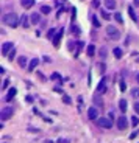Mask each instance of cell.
<instances>
[{
	"instance_id": "7402d4cb",
	"label": "cell",
	"mask_w": 139,
	"mask_h": 143,
	"mask_svg": "<svg viewBox=\"0 0 139 143\" xmlns=\"http://www.w3.org/2000/svg\"><path fill=\"white\" fill-rule=\"evenodd\" d=\"M55 33H58V31H56L55 28H50V30H49V33H47V37H49V39H53V37L56 36Z\"/></svg>"
},
{
	"instance_id": "ba28073f",
	"label": "cell",
	"mask_w": 139,
	"mask_h": 143,
	"mask_svg": "<svg viewBox=\"0 0 139 143\" xmlns=\"http://www.w3.org/2000/svg\"><path fill=\"white\" fill-rule=\"evenodd\" d=\"M41 14H39V13H33L31 16H30V22H31V25H38L39 22H41Z\"/></svg>"
},
{
	"instance_id": "484cf974",
	"label": "cell",
	"mask_w": 139,
	"mask_h": 143,
	"mask_svg": "<svg viewBox=\"0 0 139 143\" xmlns=\"http://www.w3.org/2000/svg\"><path fill=\"white\" fill-rule=\"evenodd\" d=\"M92 24H94V27H97V28L100 27V22H98V19H97L95 16H92Z\"/></svg>"
},
{
	"instance_id": "ffe728a7",
	"label": "cell",
	"mask_w": 139,
	"mask_h": 143,
	"mask_svg": "<svg viewBox=\"0 0 139 143\" xmlns=\"http://www.w3.org/2000/svg\"><path fill=\"white\" fill-rule=\"evenodd\" d=\"M94 103H95V106H103V101H102V98H98V95H95L94 96Z\"/></svg>"
},
{
	"instance_id": "8fae6325",
	"label": "cell",
	"mask_w": 139,
	"mask_h": 143,
	"mask_svg": "<svg viewBox=\"0 0 139 143\" xmlns=\"http://www.w3.org/2000/svg\"><path fill=\"white\" fill-rule=\"evenodd\" d=\"M21 25H22L24 28H28V27L31 25V22H30V17H28V16H25V14H24V16L21 17Z\"/></svg>"
},
{
	"instance_id": "2e32d148",
	"label": "cell",
	"mask_w": 139,
	"mask_h": 143,
	"mask_svg": "<svg viewBox=\"0 0 139 143\" xmlns=\"http://www.w3.org/2000/svg\"><path fill=\"white\" fill-rule=\"evenodd\" d=\"M105 6L108 9H114L116 8V2H114V0H105Z\"/></svg>"
},
{
	"instance_id": "d6986e66",
	"label": "cell",
	"mask_w": 139,
	"mask_h": 143,
	"mask_svg": "<svg viewBox=\"0 0 139 143\" xmlns=\"http://www.w3.org/2000/svg\"><path fill=\"white\" fill-rule=\"evenodd\" d=\"M128 14H130V17H131V19L134 20V22H137V17H136V13H134V9H133L131 6L128 8Z\"/></svg>"
},
{
	"instance_id": "d6a6232c",
	"label": "cell",
	"mask_w": 139,
	"mask_h": 143,
	"mask_svg": "<svg viewBox=\"0 0 139 143\" xmlns=\"http://www.w3.org/2000/svg\"><path fill=\"white\" fill-rule=\"evenodd\" d=\"M14 56H16V50H13V51L8 54V59H10V61H13V59H14Z\"/></svg>"
},
{
	"instance_id": "44dd1931",
	"label": "cell",
	"mask_w": 139,
	"mask_h": 143,
	"mask_svg": "<svg viewBox=\"0 0 139 143\" xmlns=\"http://www.w3.org/2000/svg\"><path fill=\"white\" fill-rule=\"evenodd\" d=\"M113 53H114V56H116L117 59H121V58H122V50H121V48H114Z\"/></svg>"
},
{
	"instance_id": "5bb4252c",
	"label": "cell",
	"mask_w": 139,
	"mask_h": 143,
	"mask_svg": "<svg viewBox=\"0 0 139 143\" xmlns=\"http://www.w3.org/2000/svg\"><path fill=\"white\" fill-rule=\"evenodd\" d=\"M16 93H17V90H16V89H14V87H11V89H10V92H8V95H6V98H5V100H6V101H11V100H13V98H14V96H16Z\"/></svg>"
},
{
	"instance_id": "30bf717a",
	"label": "cell",
	"mask_w": 139,
	"mask_h": 143,
	"mask_svg": "<svg viewBox=\"0 0 139 143\" xmlns=\"http://www.w3.org/2000/svg\"><path fill=\"white\" fill-rule=\"evenodd\" d=\"M97 92H98V93H105V92H106V78H103V79L100 81V84L97 86Z\"/></svg>"
},
{
	"instance_id": "e575fe53",
	"label": "cell",
	"mask_w": 139,
	"mask_h": 143,
	"mask_svg": "<svg viewBox=\"0 0 139 143\" xmlns=\"http://www.w3.org/2000/svg\"><path fill=\"white\" fill-rule=\"evenodd\" d=\"M52 79H61V76H59V73H53L52 76H50Z\"/></svg>"
},
{
	"instance_id": "9c48e42d",
	"label": "cell",
	"mask_w": 139,
	"mask_h": 143,
	"mask_svg": "<svg viewBox=\"0 0 139 143\" xmlns=\"http://www.w3.org/2000/svg\"><path fill=\"white\" fill-rule=\"evenodd\" d=\"M63 33H64V30L61 28V30H58V33H56V36L53 37V45L58 48L59 47V40H61V37H63Z\"/></svg>"
},
{
	"instance_id": "d590c367",
	"label": "cell",
	"mask_w": 139,
	"mask_h": 143,
	"mask_svg": "<svg viewBox=\"0 0 139 143\" xmlns=\"http://www.w3.org/2000/svg\"><path fill=\"white\" fill-rule=\"evenodd\" d=\"M125 89H127L125 83H124V81H121V90H122V92H125Z\"/></svg>"
},
{
	"instance_id": "cb8c5ba5",
	"label": "cell",
	"mask_w": 139,
	"mask_h": 143,
	"mask_svg": "<svg viewBox=\"0 0 139 143\" xmlns=\"http://www.w3.org/2000/svg\"><path fill=\"white\" fill-rule=\"evenodd\" d=\"M114 19L117 20L119 24H124V19H122V14H121V13H116V14H114Z\"/></svg>"
},
{
	"instance_id": "ab89813d",
	"label": "cell",
	"mask_w": 139,
	"mask_h": 143,
	"mask_svg": "<svg viewBox=\"0 0 139 143\" xmlns=\"http://www.w3.org/2000/svg\"><path fill=\"white\" fill-rule=\"evenodd\" d=\"M92 6H94V8L98 6V0H94V2H92Z\"/></svg>"
},
{
	"instance_id": "836d02e7",
	"label": "cell",
	"mask_w": 139,
	"mask_h": 143,
	"mask_svg": "<svg viewBox=\"0 0 139 143\" xmlns=\"http://www.w3.org/2000/svg\"><path fill=\"white\" fill-rule=\"evenodd\" d=\"M8 86H10V79H5V81H3V86H2V89L5 90V89H6Z\"/></svg>"
},
{
	"instance_id": "d4e9b609",
	"label": "cell",
	"mask_w": 139,
	"mask_h": 143,
	"mask_svg": "<svg viewBox=\"0 0 139 143\" xmlns=\"http://www.w3.org/2000/svg\"><path fill=\"white\" fill-rule=\"evenodd\" d=\"M131 95H133L134 98H139V87H134V89L131 90Z\"/></svg>"
},
{
	"instance_id": "ac0fdd59",
	"label": "cell",
	"mask_w": 139,
	"mask_h": 143,
	"mask_svg": "<svg viewBox=\"0 0 139 143\" xmlns=\"http://www.w3.org/2000/svg\"><path fill=\"white\" fill-rule=\"evenodd\" d=\"M119 109H121L122 112H127V101H125V100L119 101Z\"/></svg>"
},
{
	"instance_id": "60d3db41",
	"label": "cell",
	"mask_w": 139,
	"mask_h": 143,
	"mask_svg": "<svg viewBox=\"0 0 139 143\" xmlns=\"http://www.w3.org/2000/svg\"><path fill=\"white\" fill-rule=\"evenodd\" d=\"M108 118L113 121V118H114V114H113V112H109V114H108Z\"/></svg>"
},
{
	"instance_id": "b9f144b4",
	"label": "cell",
	"mask_w": 139,
	"mask_h": 143,
	"mask_svg": "<svg viewBox=\"0 0 139 143\" xmlns=\"http://www.w3.org/2000/svg\"><path fill=\"white\" fill-rule=\"evenodd\" d=\"M27 101H28V103H31V101H33V96H30V95H28V96H27Z\"/></svg>"
},
{
	"instance_id": "4316f807",
	"label": "cell",
	"mask_w": 139,
	"mask_h": 143,
	"mask_svg": "<svg viewBox=\"0 0 139 143\" xmlns=\"http://www.w3.org/2000/svg\"><path fill=\"white\" fill-rule=\"evenodd\" d=\"M100 14H102V17H103V19H106V20H109V19H111V17H109V14H108L105 9H102V11H100Z\"/></svg>"
},
{
	"instance_id": "e0dca14e",
	"label": "cell",
	"mask_w": 139,
	"mask_h": 143,
	"mask_svg": "<svg viewBox=\"0 0 139 143\" xmlns=\"http://www.w3.org/2000/svg\"><path fill=\"white\" fill-rule=\"evenodd\" d=\"M86 53H88V56H94V53H95V47H94L92 44H89L88 48H86Z\"/></svg>"
},
{
	"instance_id": "1f68e13d",
	"label": "cell",
	"mask_w": 139,
	"mask_h": 143,
	"mask_svg": "<svg viewBox=\"0 0 139 143\" xmlns=\"http://www.w3.org/2000/svg\"><path fill=\"white\" fill-rule=\"evenodd\" d=\"M56 143H70V140L69 138H58Z\"/></svg>"
},
{
	"instance_id": "3957f363",
	"label": "cell",
	"mask_w": 139,
	"mask_h": 143,
	"mask_svg": "<svg viewBox=\"0 0 139 143\" xmlns=\"http://www.w3.org/2000/svg\"><path fill=\"white\" fill-rule=\"evenodd\" d=\"M13 114H14V109L10 107V106H6V107H3L2 111H0V120L6 121V120H10V118L13 117Z\"/></svg>"
},
{
	"instance_id": "7bdbcfd3",
	"label": "cell",
	"mask_w": 139,
	"mask_h": 143,
	"mask_svg": "<svg viewBox=\"0 0 139 143\" xmlns=\"http://www.w3.org/2000/svg\"><path fill=\"white\" fill-rule=\"evenodd\" d=\"M133 3H134V5H137V6H139V0H133Z\"/></svg>"
},
{
	"instance_id": "603a6c76",
	"label": "cell",
	"mask_w": 139,
	"mask_h": 143,
	"mask_svg": "<svg viewBox=\"0 0 139 143\" xmlns=\"http://www.w3.org/2000/svg\"><path fill=\"white\" fill-rule=\"evenodd\" d=\"M50 6H47V5H44V6H41V14H49L50 13Z\"/></svg>"
},
{
	"instance_id": "277c9868",
	"label": "cell",
	"mask_w": 139,
	"mask_h": 143,
	"mask_svg": "<svg viewBox=\"0 0 139 143\" xmlns=\"http://www.w3.org/2000/svg\"><path fill=\"white\" fill-rule=\"evenodd\" d=\"M97 125L100 128H103V129H109V128H113V121L108 117H100L97 120Z\"/></svg>"
},
{
	"instance_id": "6da1fadb",
	"label": "cell",
	"mask_w": 139,
	"mask_h": 143,
	"mask_svg": "<svg viewBox=\"0 0 139 143\" xmlns=\"http://www.w3.org/2000/svg\"><path fill=\"white\" fill-rule=\"evenodd\" d=\"M2 22H3L5 25H8V27H13V28H16L19 24H21V22H19V17H17L16 13H6V14H3Z\"/></svg>"
},
{
	"instance_id": "74e56055",
	"label": "cell",
	"mask_w": 139,
	"mask_h": 143,
	"mask_svg": "<svg viewBox=\"0 0 139 143\" xmlns=\"http://www.w3.org/2000/svg\"><path fill=\"white\" fill-rule=\"evenodd\" d=\"M72 33H73V34H78V33H80V30H78L77 27H72Z\"/></svg>"
},
{
	"instance_id": "7a4b0ae2",
	"label": "cell",
	"mask_w": 139,
	"mask_h": 143,
	"mask_svg": "<svg viewBox=\"0 0 139 143\" xmlns=\"http://www.w3.org/2000/svg\"><path fill=\"white\" fill-rule=\"evenodd\" d=\"M106 36L109 39H113V40H117V39H121V31L113 25H108L106 27Z\"/></svg>"
},
{
	"instance_id": "8d00e7d4",
	"label": "cell",
	"mask_w": 139,
	"mask_h": 143,
	"mask_svg": "<svg viewBox=\"0 0 139 143\" xmlns=\"http://www.w3.org/2000/svg\"><path fill=\"white\" fill-rule=\"evenodd\" d=\"M134 112L139 115V103H134Z\"/></svg>"
},
{
	"instance_id": "4fadbf2b",
	"label": "cell",
	"mask_w": 139,
	"mask_h": 143,
	"mask_svg": "<svg viewBox=\"0 0 139 143\" xmlns=\"http://www.w3.org/2000/svg\"><path fill=\"white\" fill-rule=\"evenodd\" d=\"M38 64H39V59H38V58L31 59V61H30V64H28V72H33V70L38 67Z\"/></svg>"
},
{
	"instance_id": "83f0119b",
	"label": "cell",
	"mask_w": 139,
	"mask_h": 143,
	"mask_svg": "<svg viewBox=\"0 0 139 143\" xmlns=\"http://www.w3.org/2000/svg\"><path fill=\"white\" fill-rule=\"evenodd\" d=\"M63 101H64L66 104H70V103H72V100H70L67 95H64V93H63Z\"/></svg>"
},
{
	"instance_id": "4dcf8cb0",
	"label": "cell",
	"mask_w": 139,
	"mask_h": 143,
	"mask_svg": "<svg viewBox=\"0 0 139 143\" xmlns=\"http://www.w3.org/2000/svg\"><path fill=\"white\" fill-rule=\"evenodd\" d=\"M105 69H106L105 62H102V64H98V70H100V73H103V72H105Z\"/></svg>"
},
{
	"instance_id": "5b68a950",
	"label": "cell",
	"mask_w": 139,
	"mask_h": 143,
	"mask_svg": "<svg viewBox=\"0 0 139 143\" xmlns=\"http://www.w3.org/2000/svg\"><path fill=\"white\" fill-rule=\"evenodd\" d=\"M117 128L121 129V131H125V129L128 128V121H127L125 115H122V117H119V118H117Z\"/></svg>"
},
{
	"instance_id": "52a82bcc",
	"label": "cell",
	"mask_w": 139,
	"mask_h": 143,
	"mask_svg": "<svg viewBox=\"0 0 139 143\" xmlns=\"http://www.w3.org/2000/svg\"><path fill=\"white\" fill-rule=\"evenodd\" d=\"M88 118L89 120H98V109L97 107H89L88 109Z\"/></svg>"
},
{
	"instance_id": "f1b7e54d",
	"label": "cell",
	"mask_w": 139,
	"mask_h": 143,
	"mask_svg": "<svg viewBox=\"0 0 139 143\" xmlns=\"http://www.w3.org/2000/svg\"><path fill=\"white\" fill-rule=\"evenodd\" d=\"M131 125H133L134 128L139 125V118H137V117H133V118H131Z\"/></svg>"
},
{
	"instance_id": "9a60e30c",
	"label": "cell",
	"mask_w": 139,
	"mask_h": 143,
	"mask_svg": "<svg viewBox=\"0 0 139 143\" xmlns=\"http://www.w3.org/2000/svg\"><path fill=\"white\" fill-rule=\"evenodd\" d=\"M21 5L24 8H31L34 5V0H21Z\"/></svg>"
},
{
	"instance_id": "f35d334b",
	"label": "cell",
	"mask_w": 139,
	"mask_h": 143,
	"mask_svg": "<svg viewBox=\"0 0 139 143\" xmlns=\"http://www.w3.org/2000/svg\"><path fill=\"white\" fill-rule=\"evenodd\" d=\"M136 135H137V131H134V132H133V134H131V135H130V138H131V140H133V138H136Z\"/></svg>"
},
{
	"instance_id": "8992f818",
	"label": "cell",
	"mask_w": 139,
	"mask_h": 143,
	"mask_svg": "<svg viewBox=\"0 0 139 143\" xmlns=\"http://www.w3.org/2000/svg\"><path fill=\"white\" fill-rule=\"evenodd\" d=\"M13 45H14L13 42H5V44L2 45V54H3V56H8V54L14 50V47H13Z\"/></svg>"
},
{
	"instance_id": "7c38bea8",
	"label": "cell",
	"mask_w": 139,
	"mask_h": 143,
	"mask_svg": "<svg viewBox=\"0 0 139 143\" xmlns=\"http://www.w3.org/2000/svg\"><path fill=\"white\" fill-rule=\"evenodd\" d=\"M17 62H19V65H21L22 69H25V67L28 69V64H30V62H28V59H27L25 56H21V58L17 59Z\"/></svg>"
},
{
	"instance_id": "ee69618b",
	"label": "cell",
	"mask_w": 139,
	"mask_h": 143,
	"mask_svg": "<svg viewBox=\"0 0 139 143\" xmlns=\"http://www.w3.org/2000/svg\"><path fill=\"white\" fill-rule=\"evenodd\" d=\"M136 81H137V84H139V73L136 75Z\"/></svg>"
},
{
	"instance_id": "f546056e",
	"label": "cell",
	"mask_w": 139,
	"mask_h": 143,
	"mask_svg": "<svg viewBox=\"0 0 139 143\" xmlns=\"http://www.w3.org/2000/svg\"><path fill=\"white\" fill-rule=\"evenodd\" d=\"M100 56H102V58H106V47H102V48H100Z\"/></svg>"
}]
</instances>
